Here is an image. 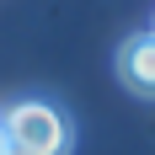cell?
Wrapping results in <instances>:
<instances>
[{
	"mask_svg": "<svg viewBox=\"0 0 155 155\" xmlns=\"http://www.w3.org/2000/svg\"><path fill=\"white\" fill-rule=\"evenodd\" d=\"M0 123H5L11 150L21 155H70V123L48 102H16L0 112Z\"/></svg>",
	"mask_w": 155,
	"mask_h": 155,
	"instance_id": "1",
	"label": "cell"
},
{
	"mask_svg": "<svg viewBox=\"0 0 155 155\" xmlns=\"http://www.w3.org/2000/svg\"><path fill=\"white\" fill-rule=\"evenodd\" d=\"M118 75H123L128 91L155 96V32H139L118 48Z\"/></svg>",
	"mask_w": 155,
	"mask_h": 155,
	"instance_id": "2",
	"label": "cell"
},
{
	"mask_svg": "<svg viewBox=\"0 0 155 155\" xmlns=\"http://www.w3.org/2000/svg\"><path fill=\"white\" fill-rule=\"evenodd\" d=\"M5 150H11V139H5V123H0V155H5Z\"/></svg>",
	"mask_w": 155,
	"mask_h": 155,
	"instance_id": "3",
	"label": "cell"
},
{
	"mask_svg": "<svg viewBox=\"0 0 155 155\" xmlns=\"http://www.w3.org/2000/svg\"><path fill=\"white\" fill-rule=\"evenodd\" d=\"M5 155H21V150H5Z\"/></svg>",
	"mask_w": 155,
	"mask_h": 155,
	"instance_id": "4",
	"label": "cell"
}]
</instances>
